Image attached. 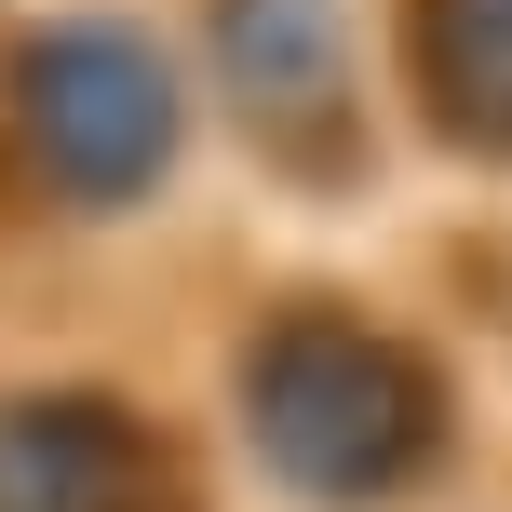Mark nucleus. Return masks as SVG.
<instances>
[{"instance_id":"obj_1","label":"nucleus","mask_w":512,"mask_h":512,"mask_svg":"<svg viewBox=\"0 0 512 512\" xmlns=\"http://www.w3.org/2000/svg\"><path fill=\"white\" fill-rule=\"evenodd\" d=\"M27 149L81 189V203H122L135 176H162L176 149V95H162V54L122 27H54L27 54Z\"/></svg>"},{"instance_id":"obj_2","label":"nucleus","mask_w":512,"mask_h":512,"mask_svg":"<svg viewBox=\"0 0 512 512\" xmlns=\"http://www.w3.org/2000/svg\"><path fill=\"white\" fill-rule=\"evenodd\" d=\"M256 432L310 486H391L418 459V391L378 351H351V337H283L270 378H256Z\"/></svg>"},{"instance_id":"obj_3","label":"nucleus","mask_w":512,"mask_h":512,"mask_svg":"<svg viewBox=\"0 0 512 512\" xmlns=\"http://www.w3.org/2000/svg\"><path fill=\"white\" fill-rule=\"evenodd\" d=\"M230 54L270 108H324L337 95V0H230Z\"/></svg>"}]
</instances>
